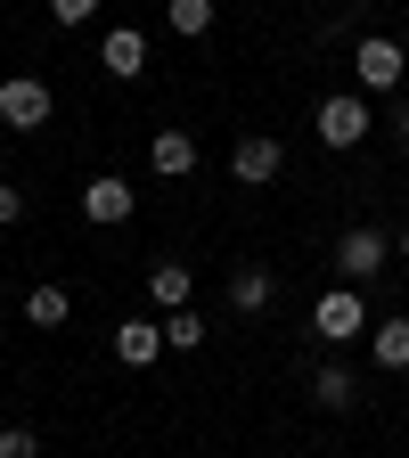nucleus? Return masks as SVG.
<instances>
[{
    "label": "nucleus",
    "mask_w": 409,
    "mask_h": 458,
    "mask_svg": "<svg viewBox=\"0 0 409 458\" xmlns=\"http://www.w3.org/2000/svg\"><path fill=\"white\" fill-rule=\"evenodd\" d=\"M270 295H278V278H270V262H238V270H229V311H238V319L270 311Z\"/></svg>",
    "instance_id": "9d476101"
},
{
    "label": "nucleus",
    "mask_w": 409,
    "mask_h": 458,
    "mask_svg": "<svg viewBox=\"0 0 409 458\" xmlns=\"http://www.w3.org/2000/svg\"><path fill=\"white\" fill-rule=\"evenodd\" d=\"M49 82L41 74H9V82H0V123H9V131H41L49 123Z\"/></svg>",
    "instance_id": "423d86ee"
},
{
    "label": "nucleus",
    "mask_w": 409,
    "mask_h": 458,
    "mask_svg": "<svg viewBox=\"0 0 409 458\" xmlns=\"http://www.w3.org/2000/svg\"><path fill=\"white\" fill-rule=\"evenodd\" d=\"M369 360L393 369V377L409 369V319H377V327H369Z\"/></svg>",
    "instance_id": "4468645a"
},
{
    "label": "nucleus",
    "mask_w": 409,
    "mask_h": 458,
    "mask_svg": "<svg viewBox=\"0 0 409 458\" xmlns=\"http://www.w3.org/2000/svg\"><path fill=\"white\" fill-rule=\"evenodd\" d=\"M189 295H197V270L189 262H156L148 270V303L156 311H189Z\"/></svg>",
    "instance_id": "9b49d317"
},
{
    "label": "nucleus",
    "mask_w": 409,
    "mask_h": 458,
    "mask_svg": "<svg viewBox=\"0 0 409 458\" xmlns=\"http://www.w3.org/2000/svg\"><path fill=\"white\" fill-rule=\"evenodd\" d=\"M385 262H393V238H385V229H369V221H353V229L336 238V270H344V286H369Z\"/></svg>",
    "instance_id": "20e7f679"
},
{
    "label": "nucleus",
    "mask_w": 409,
    "mask_h": 458,
    "mask_svg": "<svg viewBox=\"0 0 409 458\" xmlns=\"http://www.w3.org/2000/svg\"><path fill=\"white\" fill-rule=\"evenodd\" d=\"M311 401H320V410H353V401H361V377L344 369V360H328V369H311Z\"/></svg>",
    "instance_id": "ddd939ff"
},
{
    "label": "nucleus",
    "mask_w": 409,
    "mask_h": 458,
    "mask_svg": "<svg viewBox=\"0 0 409 458\" xmlns=\"http://www.w3.org/2000/svg\"><path fill=\"white\" fill-rule=\"evenodd\" d=\"M205 344V319L197 311H164V352H197Z\"/></svg>",
    "instance_id": "f3484780"
},
{
    "label": "nucleus",
    "mask_w": 409,
    "mask_h": 458,
    "mask_svg": "<svg viewBox=\"0 0 409 458\" xmlns=\"http://www.w3.org/2000/svg\"><path fill=\"white\" fill-rule=\"evenodd\" d=\"M140 213V189L124 181V172H90V181H82V221L90 229H124Z\"/></svg>",
    "instance_id": "39448f33"
},
{
    "label": "nucleus",
    "mask_w": 409,
    "mask_h": 458,
    "mask_svg": "<svg viewBox=\"0 0 409 458\" xmlns=\"http://www.w3.org/2000/svg\"><path fill=\"white\" fill-rule=\"evenodd\" d=\"M164 25L181 33V41H205L213 33V0H164Z\"/></svg>",
    "instance_id": "dca6fc26"
},
{
    "label": "nucleus",
    "mask_w": 409,
    "mask_h": 458,
    "mask_svg": "<svg viewBox=\"0 0 409 458\" xmlns=\"http://www.w3.org/2000/svg\"><path fill=\"white\" fill-rule=\"evenodd\" d=\"M148 164H156V181H189V172H197V140L189 131H156L148 140Z\"/></svg>",
    "instance_id": "f8f14e48"
},
{
    "label": "nucleus",
    "mask_w": 409,
    "mask_h": 458,
    "mask_svg": "<svg viewBox=\"0 0 409 458\" xmlns=\"http://www.w3.org/2000/svg\"><path fill=\"white\" fill-rule=\"evenodd\" d=\"M393 262H409V229H401V238H393Z\"/></svg>",
    "instance_id": "4be33fe9"
},
{
    "label": "nucleus",
    "mask_w": 409,
    "mask_h": 458,
    "mask_svg": "<svg viewBox=\"0 0 409 458\" xmlns=\"http://www.w3.org/2000/svg\"><path fill=\"white\" fill-rule=\"evenodd\" d=\"M320 9H328V0H320Z\"/></svg>",
    "instance_id": "5701e85b"
},
{
    "label": "nucleus",
    "mask_w": 409,
    "mask_h": 458,
    "mask_svg": "<svg viewBox=\"0 0 409 458\" xmlns=\"http://www.w3.org/2000/svg\"><path fill=\"white\" fill-rule=\"evenodd\" d=\"M311 131H320V148L353 156V148L377 131V114H369V98H361V90H328V98H320V114H311Z\"/></svg>",
    "instance_id": "f257e3e1"
},
{
    "label": "nucleus",
    "mask_w": 409,
    "mask_h": 458,
    "mask_svg": "<svg viewBox=\"0 0 409 458\" xmlns=\"http://www.w3.org/2000/svg\"><path fill=\"white\" fill-rule=\"evenodd\" d=\"M353 82H361V98H369V90H401V82H409V49H401L393 33H361Z\"/></svg>",
    "instance_id": "7ed1b4c3"
},
{
    "label": "nucleus",
    "mask_w": 409,
    "mask_h": 458,
    "mask_svg": "<svg viewBox=\"0 0 409 458\" xmlns=\"http://www.w3.org/2000/svg\"><path fill=\"white\" fill-rule=\"evenodd\" d=\"M115 360H124V369H156L164 360V319H115Z\"/></svg>",
    "instance_id": "1a4fd4ad"
},
{
    "label": "nucleus",
    "mask_w": 409,
    "mask_h": 458,
    "mask_svg": "<svg viewBox=\"0 0 409 458\" xmlns=\"http://www.w3.org/2000/svg\"><path fill=\"white\" fill-rule=\"evenodd\" d=\"M66 319H74L66 286H33V295H25V327H66Z\"/></svg>",
    "instance_id": "2eb2a0df"
},
{
    "label": "nucleus",
    "mask_w": 409,
    "mask_h": 458,
    "mask_svg": "<svg viewBox=\"0 0 409 458\" xmlns=\"http://www.w3.org/2000/svg\"><path fill=\"white\" fill-rule=\"evenodd\" d=\"M98 66H107L115 82H140V74H148V33H140V25H107Z\"/></svg>",
    "instance_id": "6e6552de"
},
{
    "label": "nucleus",
    "mask_w": 409,
    "mask_h": 458,
    "mask_svg": "<svg viewBox=\"0 0 409 458\" xmlns=\"http://www.w3.org/2000/svg\"><path fill=\"white\" fill-rule=\"evenodd\" d=\"M0 458H41V434L33 426H0Z\"/></svg>",
    "instance_id": "6ab92c4d"
},
{
    "label": "nucleus",
    "mask_w": 409,
    "mask_h": 458,
    "mask_svg": "<svg viewBox=\"0 0 409 458\" xmlns=\"http://www.w3.org/2000/svg\"><path fill=\"white\" fill-rule=\"evenodd\" d=\"M229 172H238L246 189H270L278 172H286V140L278 131H246L238 148H229Z\"/></svg>",
    "instance_id": "0eeeda50"
},
{
    "label": "nucleus",
    "mask_w": 409,
    "mask_h": 458,
    "mask_svg": "<svg viewBox=\"0 0 409 458\" xmlns=\"http://www.w3.org/2000/svg\"><path fill=\"white\" fill-rule=\"evenodd\" d=\"M393 140H401V148H409V98H401V106H393Z\"/></svg>",
    "instance_id": "412c9836"
},
{
    "label": "nucleus",
    "mask_w": 409,
    "mask_h": 458,
    "mask_svg": "<svg viewBox=\"0 0 409 458\" xmlns=\"http://www.w3.org/2000/svg\"><path fill=\"white\" fill-rule=\"evenodd\" d=\"M98 9H107V0H49V25H66V33H74V25H90Z\"/></svg>",
    "instance_id": "a211bd4d"
},
{
    "label": "nucleus",
    "mask_w": 409,
    "mask_h": 458,
    "mask_svg": "<svg viewBox=\"0 0 409 458\" xmlns=\"http://www.w3.org/2000/svg\"><path fill=\"white\" fill-rule=\"evenodd\" d=\"M17 221H25V197H17L9 181H0V229H17Z\"/></svg>",
    "instance_id": "aec40b11"
},
{
    "label": "nucleus",
    "mask_w": 409,
    "mask_h": 458,
    "mask_svg": "<svg viewBox=\"0 0 409 458\" xmlns=\"http://www.w3.org/2000/svg\"><path fill=\"white\" fill-rule=\"evenodd\" d=\"M377 319H369V295H361V286H328V295L311 303V335L320 344H361Z\"/></svg>",
    "instance_id": "f03ea898"
}]
</instances>
